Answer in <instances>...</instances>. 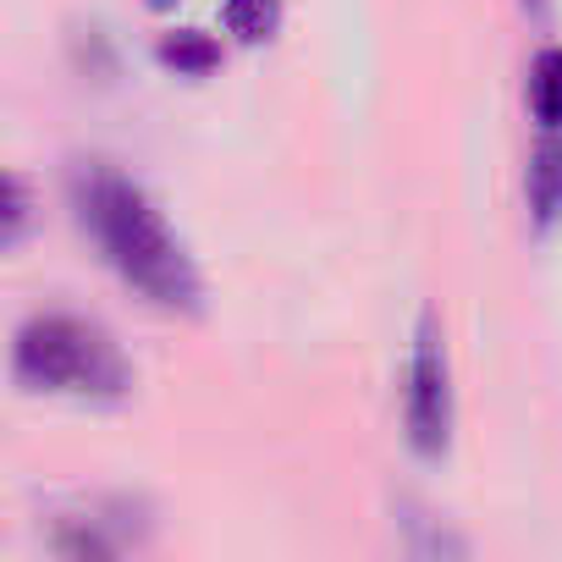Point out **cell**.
<instances>
[{"label": "cell", "mask_w": 562, "mask_h": 562, "mask_svg": "<svg viewBox=\"0 0 562 562\" xmlns=\"http://www.w3.org/2000/svg\"><path fill=\"white\" fill-rule=\"evenodd\" d=\"M72 193L83 226L94 232L100 254L116 265L127 288H138L160 310H199V270L138 182H127L111 166H89L78 171Z\"/></svg>", "instance_id": "6da1fadb"}, {"label": "cell", "mask_w": 562, "mask_h": 562, "mask_svg": "<svg viewBox=\"0 0 562 562\" xmlns=\"http://www.w3.org/2000/svg\"><path fill=\"white\" fill-rule=\"evenodd\" d=\"M12 375L29 392H67V397H122L127 392V364L116 342L78 315H34L18 331Z\"/></svg>", "instance_id": "7a4b0ae2"}, {"label": "cell", "mask_w": 562, "mask_h": 562, "mask_svg": "<svg viewBox=\"0 0 562 562\" xmlns=\"http://www.w3.org/2000/svg\"><path fill=\"white\" fill-rule=\"evenodd\" d=\"M403 425H408V447L419 458H441L447 436H452V386H447V353L436 337V321H419L414 337V359H408V386H403Z\"/></svg>", "instance_id": "3957f363"}, {"label": "cell", "mask_w": 562, "mask_h": 562, "mask_svg": "<svg viewBox=\"0 0 562 562\" xmlns=\"http://www.w3.org/2000/svg\"><path fill=\"white\" fill-rule=\"evenodd\" d=\"M529 204H535L540 226H551L562 210V138H557V127H546V138L529 160Z\"/></svg>", "instance_id": "277c9868"}, {"label": "cell", "mask_w": 562, "mask_h": 562, "mask_svg": "<svg viewBox=\"0 0 562 562\" xmlns=\"http://www.w3.org/2000/svg\"><path fill=\"white\" fill-rule=\"evenodd\" d=\"M529 105L546 127H562V50H540L529 67Z\"/></svg>", "instance_id": "5b68a950"}, {"label": "cell", "mask_w": 562, "mask_h": 562, "mask_svg": "<svg viewBox=\"0 0 562 562\" xmlns=\"http://www.w3.org/2000/svg\"><path fill=\"white\" fill-rule=\"evenodd\" d=\"M276 18H281L276 0H226V23H232V34H237V40H248V45L270 40Z\"/></svg>", "instance_id": "8992f818"}, {"label": "cell", "mask_w": 562, "mask_h": 562, "mask_svg": "<svg viewBox=\"0 0 562 562\" xmlns=\"http://www.w3.org/2000/svg\"><path fill=\"white\" fill-rule=\"evenodd\" d=\"M160 61L177 67V72H210L215 67V45L204 34H177V40L160 45Z\"/></svg>", "instance_id": "52a82bcc"}, {"label": "cell", "mask_w": 562, "mask_h": 562, "mask_svg": "<svg viewBox=\"0 0 562 562\" xmlns=\"http://www.w3.org/2000/svg\"><path fill=\"white\" fill-rule=\"evenodd\" d=\"M7 193H12V210H7V243H18L23 226H29V188H23V177H12Z\"/></svg>", "instance_id": "ba28073f"}, {"label": "cell", "mask_w": 562, "mask_h": 562, "mask_svg": "<svg viewBox=\"0 0 562 562\" xmlns=\"http://www.w3.org/2000/svg\"><path fill=\"white\" fill-rule=\"evenodd\" d=\"M155 7H171V0H155Z\"/></svg>", "instance_id": "9c48e42d"}]
</instances>
